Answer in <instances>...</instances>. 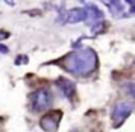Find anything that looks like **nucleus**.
Listing matches in <instances>:
<instances>
[{"label": "nucleus", "instance_id": "1", "mask_svg": "<svg viewBox=\"0 0 135 132\" xmlns=\"http://www.w3.org/2000/svg\"><path fill=\"white\" fill-rule=\"evenodd\" d=\"M61 67L65 71L79 77H87L97 68V55L91 48L71 51L65 57H62Z\"/></svg>", "mask_w": 135, "mask_h": 132}, {"label": "nucleus", "instance_id": "2", "mask_svg": "<svg viewBox=\"0 0 135 132\" xmlns=\"http://www.w3.org/2000/svg\"><path fill=\"white\" fill-rule=\"evenodd\" d=\"M31 106L33 112H41L52 105V93L47 89H39L31 94Z\"/></svg>", "mask_w": 135, "mask_h": 132}, {"label": "nucleus", "instance_id": "3", "mask_svg": "<svg viewBox=\"0 0 135 132\" xmlns=\"http://www.w3.org/2000/svg\"><path fill=\"white\" fill-rule=\"evenodd\" d=\"M61 118H62L61 110H51L41 118L39 126H41V129H44L45 132H57Z\"/></svg>", "mask_w": 135, "mask_h": 132}, {"label": "nucleus", "instance_id": "4", "mask_svg": "<svg viewBox=\"0 0 135 132\" xmlns=\"http://www.w3.org/2000/svg\"><path fill=\"white\" fill-rule=\"evenodd\" d=\"M132 112V105L128 102H119L112 109V119L115 120V126H119Z\"/></svg>", "mask_w": 135, "mask_h": 132}, {"label": "nucleus", "instance_id": "5", "mask_svg": "<svg viewBox=\"0 0 135 132\" xmlns=\"http://www.w3.org/2000/svg\"><path fill=\"white\" fill-rule=\"evenodd\" d=\"M55 86L60 89V91H61L67 99H71V97H74V94H76V84H74L73 81H70L68 79H65V77H60L55 81Z\"/></svg>", "mask_w": 135, "mask_h": 132}, {"label": "nucleus", "instance_id": "6", "mask_svg": "<svg viewBox=\"0 0 135 132\" xmlns=\"http://www.w3.org/2000/svg\"><path fill=\"white\" fill-rule=\"evenodd\" d=\"M86 12V19H89V22L90 23H93V22H100L103 19V12L99 9V7L96 6V4H86V7H83Z\"/></svg>", "mask_w": 135, "mask_h": 132}, {"label": "nucleus", "instance_id": "7", "mask_svg": "<svg viewBox=\"0 0 135 132\" xmlns=\"http://www.w3.org/2000/svg\"><path fill=\"white\" fill-rule=\"evenodd\" d=\"M65 21L68 23H79V22L86 21V12L83 7H76V9H71L70 12L67 13V18Z\"/></svg>", "mask_w": 135, "mask_h": 132}, {"label": "nucleus", "instance_id": "8", "mask_svg": "<svg viewBox=\"0 0 135 132\" xmlns=\"http://www.w3.org/2000/svg\"><path fill=\"white\" fill-rule=\"evenodd\" d=\"M109 9H110V12L113 13L115 16H118V15H120V13L123 12V6H122V3L120 2H109Z\"/></svg>", "mask_w": 135, "mask_h": 132}, {"label": "nucleus", "instance_id": "9", "mask_svg": "<svg viewBox=\"0 0 135 132\" xmlns=\"http://www.w3.org/2000/svg\"><path fill=\"white\" fill-rule=\"evenodd\" d=\"M125 90L129 93V96H131V97L135 96V93H134V84H132V83H128V84L125 86Z\"/></svg>", "mask_w": 135, "mask_h": 132}, {"label": "nucleus", "instance_id": "10", "mask_svg": "<svg viewBox=\"0 0 135 132\" xmlns=\"http://www.w3.org/2000/svg\"><path fill=\"white\" fill-rule=\"evenodd\" d=\"M102 28H103V23H100V22H99L97 25H94L93 29H91V31H93V33H97L99 31H102Z\"/></svg>", "mask_w": 135, "mask_h": 132}, {"label": "nucleus", "instance_id": "11", "mask_svg": "<svg viewBox=\"0 0 135 132\" xmlns=\"http://www.w3.org/2000/svg\"><path fill=\"white\" fill-rule=\"evenodd\" d=\"M0 52H2V54H7V52H9V48L0 44Z\"/></svg>", "mask_w": 135, "mask_h": 132}, {"label": "nucleus", "instance_id": "12", "mask_svg": "<svg viewBox=\"0 0 135 132\" xmlns=\"http://www.w3.org/2000/svg\"><path fill=\"white\" fill-rule=\"evenodd\" d=\"M7 36H9V32H4V31H0V39L7 38Z\"/></svg>", "mask_w": 135, "mask_h": 132}]
</instances>
